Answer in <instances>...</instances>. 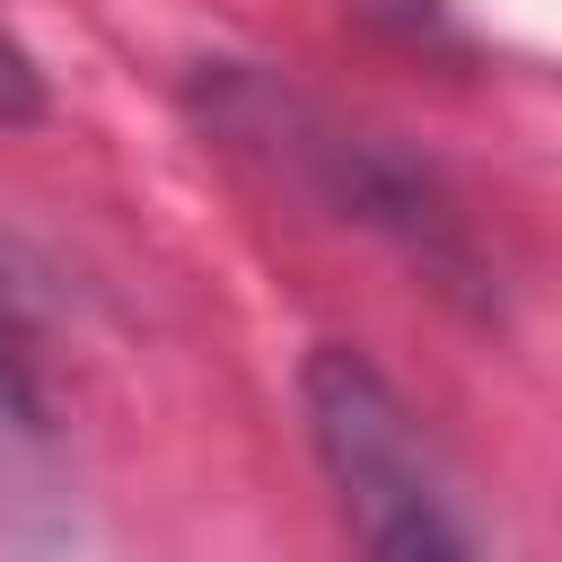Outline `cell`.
Segmentation results:
<instances>
[{
	"instance_id": "6da1fadb",
	"label": "cell",
	"mask_w": 562,
	"mask_h": 562,
	"mask_svg": "<svg viewBox=\"0 0 562 562\" xmlns=\"http://www.w3.org/2000/svg\"><path fill=\"white\" fill-rule=\"evenodd\" d=\"M307 439L325 457V483L360 536V562H474L457 501L404 413V395L342 342H316L299 369Z\"/></svg>"
},
{
	"instance_id": "3957f363",
	"label": "cell",
	"mask_w": 562,
	"mask_h": 562,
	"mask_svg": "<svg viewBox=\"0 0 562 562\" xmlns=\"http://www.w3.org/2000/svg\"><path fill=\"white\" fill-rule=\"evenodd\" d=\"M342 9H360V18H378V26H395V35H448V0H342Z\"/></svg>"
},
{
	"instance_id": "7a4b0ae2",
	"label": "cell",
	"mask_w": 562,
	"mask_h": 562,
	"mask_svg": "<svg viewBox=\"0 0 562 562\" xmlns=\"http://www.w3.org/2000/svg\"><path fill=\"white\" fill-rule=\"evenodd\" d=\"M202 105H211V123H220L237 149H255V158L290 167L325 211L369 220V228L404 237V246H413V255H430V263H457V220H448L439 184H430V176H413L404 158H386L378 140L342 132V123H334V114H316L307 97H290V88H272V79L228 70Z\"/></svg>"
}]
</instances>
